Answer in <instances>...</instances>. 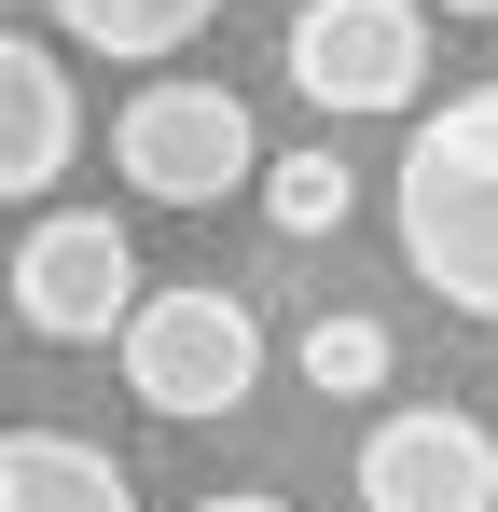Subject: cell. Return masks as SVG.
Wrapping results in <instances>:
<instances>
[{
    "mask_svg": "<svg viewBox=\"0 0 498 512\" xmlns=\"http://www.w3.org/2000/svg\"><path fill=\"white\" fill-rule=\"evenodd\" d=\"M415 14H429V0H415ZM443 14H498V0H443Z\"/></svg>",
    "mask_w": 498,
    "mask_h": 512,
    "instance_id": "4fadbf2b",
    "label": "cell"
},
{
    "mask_svg": "<svg viewBox=\"0 0 498 512\" xmlns=\"http://www.w3.org/2000/svg\"><path fill=\"white\" fill-rule=\"evenodd\" d=\"M42 14L70 28L83 56H125V70H166V56H180V42H194V28H208L222 0H42Z\"/></svg>",
    "mask_w": 498,
    "mask_h": 512,
    "instance_id": "9c48e42d",
    "label": "cell"
},
{
    "mask_svg": "<svg viewBox=\"0 0 498 512\" xmlns=\"http://www.w3.org/2000/svg\"><path fill=\"white\" fill-rule=\"evenodd\" d=\"M0 512H139V485L83 429H0Z\"/></svg>",
    "mask_w": 498,
    "mask_h": 512,
    "instance_id": "ba28073f",
    "label": "cell"
},
{
    "mask_svg": "<svg viewBox=\"0 0 498 512\" xmlns=\"http://www.w3.org/2000/svg\"><path fill=\"white\" fill-rule=\"evenodd\" d=\"M83 153V84L56 70V42H28V28H0V208H28V194H56Z\"/></svg>",
    "mask_w": 498,
    "mask_h": 512,
    "instance_id": "52a82bcc",
    "label": "cell"
},
{
    "mask_svg": "<svg viewBox=\"0 0 498 512\" xmlns=\"http://www.w3.org/2000/svg\"><path fill=\"white\" fill-rule=\"evenodd\" d=\"M360 512H498V429L457 402H402L360 429Z\"/></svg>",
    "mask_w": 498,
    "mask_h": 512,
    "instance_id": "8992f818",
    "label": "cell"
},
{
    "mask_svg": "<svg viewBox=\"0 0 498 512\" xmlns=\"http://www.w3.org/2000/svg\"><path fill=\"white\" fill-rule=\"evenodd\" d=\"M194 512H291V499H263V485H208Z\"/></svg>",
    "mask_w": 498,
    "mask_h": 512,
    "instance_id": "7c38bea8",
    "label": "cell"
},
{
    "mask_svg": "<svg viewBox=\"0 0 498 512\" xmlns=\"http://www.w3.org/2000/svg\"><path fill=\"white\" fill-rule=\"evenodd\" d=\"M291 360H305V388H319V402H374L402 346H388V319H374V305H319Z\"/></svg>",
    "mask_w": 498,
    "mask_h": 512,
    "instance_id": "30bf717a",
    "label": "cell"
},
{
    "mask_svg": "<svg viewBox=\"0 0 498 512\" xmlns=\"http://www.w3.org/2000/svg\"><path fill=\"white\" fill-rule=\"evenodd\" d=\"M111 360H125L139 416H180V429H208V416H236L249 388H263V319H249L236 291L180 277V291H139V305H125Z\"/></svg>",
    "mask_w": 498,
    "mask_h": 512,
    "instance_id": "7a4b0ae2",
    "label": "cell"
},
{
    "mask_svg": "<svg viewBox=\"0 0 498 512\" xmlns=\"http://www.w3.org/2000/svg\"><path fill=\"white\" fill-rule=\"evenodd\" d=\"M388 222H402V263L498 333V84H457L443 111L402 125V180H388Z\"/></svg>",
    "mask_w": 498,
    "mask_h": 512,
    "instance_id": "6da1fadb",
    "label": "cell"
},
{
    "mask_svg": "<svg viewBox=\"0 0 498 512\" xmlns=\"http://www.w3.org/2000/svg\"><path fill=\"white\" fill-rule=\"evenodd\" d=\"M125 305H139V250H125L111 208H42L14 236V319L42 346H111Z\"/></svg>",
    "mask_w": 498,
    "mask_h": 512,
    "instance_id": "5b68a950",
    "label": "cell"
},
{
    "mask_svg": "<svg viewBox=\"0 0 498 512\" xmlns=\"http://www.w3.org/2000/svg\"><path fill=\"white\" fill-rule=\"evenodd\" d=\"M111 167L139 180L153 208H222V194H249V167H263L249 97H236V84H194V70H166V84H139L125 111H111Z\"/></svg>",
    "mask_w": 498,
    "mask_h": 512,
    "instance_id": "3957f363",
    "label": "cell"
},
{
    "mask_svg": "<svg viewBox=\"0 0 498 512\" xmlns=\"http://www.w3.org/2000/svg\"><path fill=\"white\" fill-rule=\"evenodd\" d=\"M249 194H263V222H277V236H332V222L360 208L346 153H263V167H249Z\"/></svg>",
    "mask_w": 498,
    "mask_h": 512,
    "instance_id": "8fae6325",
    "label": "cell"
},
{
    "mask_svg": "<svg viewBox=\"0 0 498 512\" xmlns=\"http://www.w3.org/2000/svg\"><path fill=\"white\" fill-rule=\"evenodd\" d=\"M277 84L305 97V111H332V125L415 111V84H429V14H415V0H305L291 42H277Z\"/></svg>",
    "mask_w": 498,
    "mask_h": 512,
    "instance_id": "277c9868",
    "label": "cell"
}]
</instances>
